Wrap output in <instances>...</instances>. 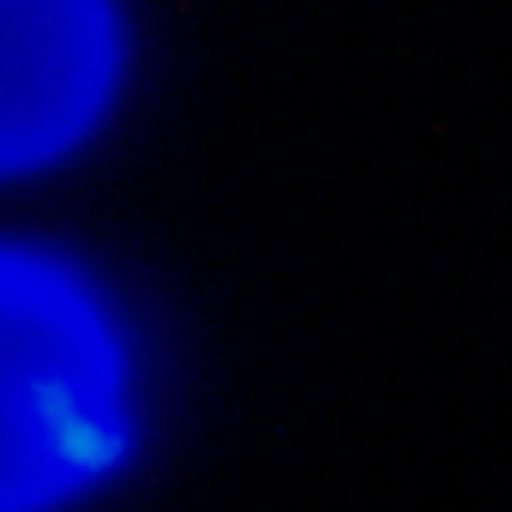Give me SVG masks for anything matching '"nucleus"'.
Instances as JSON below:
<instances>
[{
	"label": "nucleus",
	"mask_w": 512,
	"mask_h": 512,
	"mask_svg": "<svg viewBox=\"0 0 512 512\" xmlns=\"http://www.w3.org/2000/svg\"><path fill=\"white\" fill-rule=\"evenodd\" d=\"M121 440V356L91 296L0 253V512L79 488Z\"/></svg>",
	"instance_id": "nucleus-1"
},
{
	"label": "nucleus",
	"mask_w": 512,
	"mask_h": 512,
	"mask_svg": "<svg viewBox=\"0 0 512 512\" xmlns=\"http://www.w3.org/2000/svg\"><path fill=\"white\" fill-rule=\"evenodd\" d=\"M109 67L103 0H0V169L73 145L109 91Z\"/></svg>",
	"instance_id": "nucleus-2"
}]
</instances>
